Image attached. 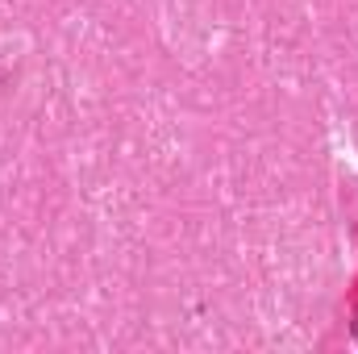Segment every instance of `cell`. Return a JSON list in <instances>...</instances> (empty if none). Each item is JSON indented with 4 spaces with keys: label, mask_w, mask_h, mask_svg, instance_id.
Segmentation results:
<instances>
[{
    "label": "cell",
    "mask_w": 358,
    "mask_h": 354,
    "mask_svg": "<svg viewBox=\"0 0 358 354\" xmlns=\"http://www.w3.org/2000/svg\"><path fill=\"white\" fill-rule=\"evenodd\" d=\"M355 334H358V296H355Z\"/></svg>",
    "instance_id": "6da1fadb"
}]
</instances>
